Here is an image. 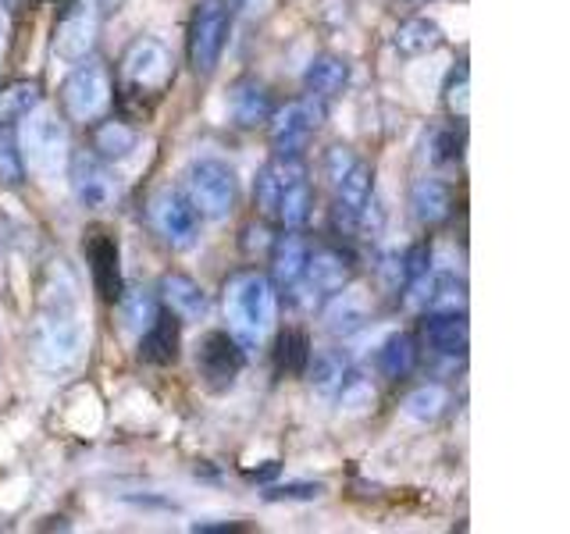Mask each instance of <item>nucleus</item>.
I'll return each instance as SVG.
<instances>
[{
	"label": "nucleus",
	"instance_id": "obj_17",
	"mask_svg": "<svg viewBox=\"0 0 570 534\" xmlns=\"http://www.w3.org/2000/svg\"><path fill=\"white\" fill-rule=\"evenodd\" d=\"M178 349H183V320L171 310L157 314L154 325L147 332H139V356L147 364L171 367L178 360Z\"/></svg>",
	"mask_w": 570,
	"mask_h": 534
},
{
	"label": "nucleus",
	"instance_id": "obj_33",
	"mask_svg": "<svg viewBox=\"0 0 570 534\" xmlns=\"http://www.w3.org/2000/svg\"><path fill=\"white\" fill-rule=\"evenodd\" d=\"M118 303H121V320H125V328H132V332H147V328L154 325V317L160 314L157 296L147 293V289L121 293Z\"/></svg>",
	"mask_w": 570,
	"mask_h": 534
},
{
	"label": "nucleus",
	"instance_id": "obj_26",
	"mask_svg": "<svg viewBox=\"0 0 570 534\" xmlns=\"http://www.w3.org/2000/svg\"><path fill=\"white\" fill-rule=\"evenodd\" d=\"M139 147V136L132 125L125 121H100L97 132H94V154L104 157L107 165L111 160H129Z\"/></svg>",
	"mask_w": 570,
	"mask_h": 534
},
{
	"label": "nucleus",
	"instance_id": "obj_30",
	"mask_svg": "<svg viewBox=\"0 0 570 534\" xmlns=\"http://www.w3.org/2000/svg\"><path fill=\"white\" fill-rule=\"evenodd\" d=\"M445 406H450V392L432 382V385H417L403 399V414L417 424H435L445 414Z\"/></svg>",
	"mask_w": 570,
	"mask_h": 534
},
{
	"label": "nucleus",
	"instance_id": "obj_43",
	"mask_svg": "<svg viewBox=\"0 0 570 534\" xmlns=\"http://www.w3.org/2000/svg\"><path fill=\"white\" fill-rule=\"evenodd\" d=\"M193 531H196V534H232V531H243V524H236V521H214V524L196 521Z\"/></svg>",
	"mask_w": 570,
	"mask_h": 534
},
{
	"label": "nucleus",
	"instance_id": "obj_16",
	"mask_svg": "<svg viewBox=\"0 0 570 534\" xmlns=\"http://www.w3.org/2000/svg\"><path fill=\"white\" fill-rule=\"evenodd\" d=\"M453 189L450 182H442V178H417L414 186H410V210H414L417 225L424 228H439L442 221L453 218Z\"/></svg>",
	"mask_w": 570,
	"mask_h": 534
},
{
	"label": "nucleus",
	"instance_id": "obj_5",
	"mask_svg": "<svg viewBox=\"0 0 570 534\" xmlns=\"http://www.w3.org/2000/svg\"><path fill=\"white\" fill-rule=\"evenodd\" d=\"M232 11L225 0H196L186 29V58L196 76H210L228 47Z\"/></svg>",
	"mask_w": 570,
	"mask_h": 534
},
{
	"label": "nucleus",
	"instance_id": "obj_22",
	"mask_svg": "<svg viewBox=\"0 0 570 534\" xmlns=\"http://www.w3.org/2000/svg\"><path fill=\"white\" fill-rule=\"evenodd\" d=\"M424 335H428V346L442 356H468V346H471L468 314H428Z\"/></svg>",
	"mask_w": 570,
	"mask_h": 534
},
{
	"label": "nucleus",
	"instance_id": "obj_36",
	"mask_svg": "<svg viewBox=\"0 0 570 534\" xmlns=\"http://www.w3.org/2000/svg\"><path fill=\"white\" fill-rule=\"evenodd\" d=\"M445 103H450V115L460 121L471 115V76L463 65L450 71V82H445Z\"/></svg>",
	"mask_w": 570,
	"mask_h": 534
},
{
	"label": "nucleus",
	"instance_id": "obj_37",
	"mask_svg": "<svg viewBox=\"0 0 570 534\" xmlns=\"http://www.w3.org/2000/svg\"><path fill=\"white\" fill-rule=\"evenodd\" d=\"M321 495H325V485H321V481H289V485H278L267 492L272 503H314Z\"/></svg>",
	"mask_w": 570,
	"mask_h": 534
},
{
	"label": "nucleus",
	"instance_id": "obj_38",
	"mask_svg": "<svg viewBox=\"0 0 570 534\" xmlns=\"http://www.w3.org/2000/svg\"><path fill=\"white\" fill-rule=\"evenodd\" d=\"M400 271H403V285L421 281V278L432 275V246H428V243L410 246L406 257L400 260Z\"/></svg>",
	"mask_w": 570,
	"mask_h": 534
},
{
	"label": "nucleus",
	"instance_id": "obj_15",
	"mask_svg": "<svg viewBox=\"0 0 570 534\" xmlns=\"http://www.w3.org/2000/svg\"><path fill=\"white\" fill-rule=\"evenodd\" d=\"M332 189H335V218H338V225L356 228L367 200L374 196V171H371V165L356 160V165L346 171L343 182L332 186Z\"/></svg>",
	"mask_w": 570,
	"mask_h": 534
},
{
	"label": "nucleus",
	"instance_id": "obj_28",
	"mask_svg": "<svg viewBox=\"0 0 570 534\" xmlns=\"http://www.w3.org/2000/svg\"><path fill=\"white\" fill-rule=\"evenodd\" d=\"M328 328L335 335H350L356 332L367 320V307H364V296L361 289H338L332 296V307H328Z\"/></svg>",
	"mask_w": 570,
	"mask_h": 534
},
{
	"label": "nucleus",
	"instance_id": "obj_6",
	"mask_svg": "<svg viewBox=\"0 0 570 534\" xmlns=\"http://www.w3.org/2000/svg\"><path fill=\"white\" fill-rule=\"evenodd\" d=\"M175 76V58L171 50L154 40V36H139L136 43H129L121 58V86L132 97H160L168 89Z\"/></svg>",
	"mask_w": 570,
	"mask_h": 534
},
{
	"label": "nucleus",
	"instance_id": "obj_2",
	"mask_svg": "<svg viewBox=\"0 0 570 534\" xmlns=\"http://www.w3.org/2000/svg\"><path fill=\"white\" fill-rule=\"evenodd\" d=\"M225 320L228 335L249 353L267 343V335L275 332L278 320V296L275 285L261 271H236L225 281Z\"/></svg>",
	"mask_w": 570,
	"mask_h": 534
},
{
	"label": "nucleus",
	"instance_id": "obj_19",
	"mask_svg": "<svg viewBox=\"0 0 570 534\" xmlns=\"http://www.w3.org/2000/svg\"><path fill=\"white\" fill-rule=\"evenodd\" d=\"M160 299L178 320H204L210 310V296L204 293V285L178 271L160 278Z\"/></svg>",
	"mask_w": 570,
	"mask_h": 534
},
{
	"label": "nucleus",
	"instance_id": "obj_34",
	"mask_svg": "<svg viewBox=\"0 0 570 534\" xmlns=\"http://www.w3.org/2000/svg\"><path fill=\"white\" fill-rule=\"evenodd\" d=\"M303 374H311V382L317 392H335L338 382H343V374H346V364H343V356H335V353H311V360H307V370Z\"/></svg>",
	"mask_w": 570,
	"mask_h": 534
},
{
	"label": "nucleus",
	"instance_id": "obj_12",
	"mask_svg": "<svg viewBox=\"0 0 570 534\" xmlns=\"http://www.w3.org/2000/svg\"><path fill=\"white\" fill-rule=\"evenodd\" d=\"M243 364H246V349L228 332H207L200 338V349H196V370H200L207 388H214V392L232 388L239 378Z\"/></svg>",
	"mask_w": 570,
	"mask_h": 534
},
{
	"label": "nucleus",
	"instance_id": "obj_32",
	"mask_svg": "<svg viewBox=\"0 0 570 534\" xmlns=\"http://www.w3.org/2000/svg\"><path fill=\"white\" fill-rule=\"evenodd\" d=\"M26 182V160L18 150V132L14 125H0V186L18 189Z\"/></svg>",
	"mask_w": 570,
	"mask_h": 534
},
{
	"label": "nucleus",
	"instance_id": "obj_14",
	"mask_svg": "<svg viewBox=\"0 0 570 534\" xmlns=\"http://www.w3.org/2000/svg\"><path fill=\"white\" fill-rule=\"evenodd\" d=\"M353 278V260L338 249H317V254L307 257V271H303V281L311 285V293L317 299H332L338 289H346Z\"/></svg>",
	"mask_w": 570,
	"mask_h": 534
},
{
	"label": "nucleus",
	"instance_id": "obj_29",
	"mask_svg": "<svg viewBox=\"0 0 570 534\" xmlns=\"http://www.w3.org/2000/svg\"><path fill=\"white\" fill-rule=\"evenodd\" d=\"M424 310L428 314H468V285H463V278H456V275L432 278Z\"/></svg>",
	"mask_w": 570,
	"mask_h": 534
},
{
	"label": "nucleus",
	"instance_id": "obj_13",
	"mask_svg": "<svg viewBox=\"0 0 570 534\" xmlns=\"http://www.w3.org/2000/svg\"><path fill=\"white\" fill-rule=\"evenodd\" d=\"M275 175H278V204H275V218L285 228H303L311 218V182H307V168H303L299 157H278L275 154Z\"/></svg>",
	"mask_w": 570,
	"mask_h": 534
},
{
	"label": "nucleus",
	"instance_id": "obj_41",
	"mask_svg": "<svg viewBox=\"0 0 570 534\" xmlns=\"http://www.w3.org/2000/svg\"><path fill=\"white\" fill-rule=\"evenodd\" d=\"M463 154H460V139L456 132H435V142H432V160L435 165H456Z\"/></svg>",
	"mask_w": 570,
	"mask_h": 534
},
{
	"label": "nucleus",
	"instance_id": "obj_42",
	"mask_svg": "<svg viewBox=\"0 0 570 534\" xmlns=\"http://www.w3.org/2000/svg\"><path fill=\"white\" fill-rule=\"evenodd\" d=\"M232 14H246V18H257V14H267L275 8V0H225Z\"/></svg>",
	"mask_w": 570,
	"mask_h": 534
},
{
	"label": "nucleus",
	"instance_id": "obj_39",
	"mask_svg": "<svg viewBox=\"0 0 570 534\" xmlns=\"http://www.w3.org/2000/svg\"><path fill=\"white\" fill-rule=\"evenodd\" d=\"M356 157L353 154V147H346V142H335V147H328V154H325V178H328V186H338L346 178V171L356 165Z\"/></svg>",
	"mask_w": 570,
	"mask_h": 534
},
{
	"label": "nucleus",
	"instance_id": "obj_31",
	"mask_svg": "<svg viewBox=\"0 0 570 534\" xmlns=\"http://www.w3.org/2000/svg\"><path fill=\"white\" fill-rule=\"evenodd\" d=\"M307 360H311V343L307 335L289 328L278 335V346H275V367L285 378H299L303 370H307Z\"/></svg>",
	"mask_w": 570,
	"mask_h": 534
},
{
	"label": "nucleus",
	"instance_id": "obj_23",
	"mask_svg": "<svg viewBox=\"0 0 570 534\" xmlns=\"http://www.w3.org/2000/svg\"><path fill=\"white\" fill-rule=\"evenodd\" d=\"M346 82H350V61L338 58V53H317L307 65V71H303V89L317 100L343 93Z\"/></svg>",
	"mask_w": 570,
	"mask_h": 534
},
{
	"label": "nucleus",
	"instance_id": "obj_35",
	"mask_svg": "<svg viewBox=\"0 0 570 534\" xmlns=\"http://www.w3.org/2000/svg\"><path fill=\"white\" fill-rule=\"evenodd\" d=\"M335 392H338V406H343L346 414H364V409L374 406V388L361 374H343V382H338Z\"/></svg>",
	"mask_w": 570,
	"mask_h": 534
},
{
	"label": "nucleus",
	"instance_id": "obj_18",
	"mask_svg": "<svg viewBox=\"0 0 570 534\" xmlns=\"http://www.w3.org/2000/svg\"><path fill=\"white\" fill-rule=\"evenodd\" d=\"M228 111H232V121H236L239 129H257V125H267V118H272V111H275L272 89H267L261 79H239L228 93Z\"/></svg>",
	"mask_w": 570,
	"mask_h": 534
},
{
	"label": "nucleus",
	"instance_id": "obj_7",
	"mask_svg": "<svg viewBox=\"0 0 570 534\" xmlns=\"http://www.w3.org/2000/svg\"><path fill=\"white\" fill-rule=\"evenodd\" d=\"M111 71L100 61H79L61 86V103L71 121H97L111 107Z\"/></svg>",
	"mask_w": 570,
	"mask_h": 534
},
{
	"label": "nucleus",
	"instance_id": "obj_10",
	"mask_svg": "<svg viewBox=\"0 0 570 534\" xmlns=\"http://www.w3.org/2000/svg\"><path fill=\"white\" fill-rule=\"evenodd\" d=\"M147 214H150L154 231L171 249H189L196 236H200V214L193 210L186 192H178V189H157L150 196Z\"/></svg>",
	"mask_w": 570,
	"mask_h": 534
},
{
	"label": "nucleus",
	"instance_id": "obj_45",
	"mask_svg": "<svg viewBox=\"0 0 570 534\" xmlns=\"http://www.w3.org/2000/svg\"><path fill=\"white\" fill-rule=\"evenodd\" d=\"M0 58H4V26H0Z\"/></svg>",
	"mask_w": 570,
	"mask_h": 534
},
{
	"label": "nucleus",
	"instance_id": "obj_21",
	"mask_svg": "<svg viewBox=\"0 0 570 534\" xmlns=\"http://www.w3.org/2000/svg\"><path fill=\"white\" fill-rule=\"evenodd\" d=\"M307 257H311V246L296 236V228L278 236L272 249V285H278L285 293L296 289L303 281V271H307Z\"/></svg>",
	"mask_w": 570,
	"mask_h": 534
},
{
	"label": "nucleus",
	"instance_id": "obj_9",
	"mask_svg": "<svg viewBox=\"0 0 570 534\" xmlns=\"http://www.w3.org/2000/svg\"><path fill=\"white\" fill-rule=\"evenodd\" d=\"M100 18L104 8L100 0H76L65 14L58 29H53V58L61 65H79L89 58V50L97 47V36H100Z\"/></svg>",
	"mask_w": 570,
	"mask_h": 534
},
{
	"label": "nucleus",
	"instance_id": "obj_27",
	"mask_svg": "<svg viewBox=\"0 0 570 534\" xmlns=\"http://www.w3.org/2000/svg\"><path fill=\"white\" fill-rule=\"evenodd\" d=\"M43 103V89L36 79H18L0 89V125H18Z\"/></svg>",
	"mask_w": 570,
	"mask_h": 534
},
{
	"label": "nucleus",
	"instance_id": "obj_40",
	"mask_svg": "<svg viewBox=\"0 0 570 534\" xmlns=\"http://www.w3.org/2000/svg\"><path fill=\"white\" fill-rule=\"evenodd\" d=\"M257 207L267 214V218H275V204H278V175H275V165H264L261 175H257Z\"/></svg>",
	"mask_w": 570,
	"mask_h": 534
},
{
	"label": "nucleus",
	"instance_id": "obj_25",
	"mask_svg": "<svg viewBox=\"0 0 570 534\" xmlns=\"http://www.w3.org/2000/svg\"><path fill=\"white\" fill-rule=\"evenodd\" d=\"M417 367V343L414 335L406 332H396L389 335L382 349H379V370L385 374V378L400 382V378H410V370Z\"/></svg>",
	"mask_w": 570,
	"mask_h": 534
},
{
	"label": "nucleus",
	"instance_id": "obj_44",
	"mask_svg": "<svg viewBox=\"0 0 570 534\" xmlns=\"http://www.w3.org/2000/svg\"><path fill=\"white\" fill-rule=\"evenodd\" d=\"M22 8V0H0V11H18Z\"/></svg>",
	"mask_w": 570,
	"mask_h": 534
},
{
	"label": "nucleus",
	"instance_id": "obj_8",
	"mask_svg": "<svg viewBox=\"0 0 570 534\" xmlns=\"http://www.w3.org/2000/svg\"><path fill=\"white\" fill-rule=\"evenodd\" d=\"M321 121H325V107L311 93L303 100H289L285 107H275L272 118H267V136H272L275 154L299 157V150L307 147V139L317 132Z\"/></svg>",
	"mask_w": 570,
	"mask_h": 534
},
{
	"label": "nucleus",
	"instance_id": "obj_4",
	"mask_svg": "<svg viewBox=\"0 0 570 534\" xmlns=\"http://www.w3.org/2000/svg\"><path fill=\"white\" fill-rule=\"evenodd\" d=\"M186 200L207 221L228 218L239 204V178L232 171V165H225L218 157L193 160L186 171Z\"/></svg>",
	"mask_w": 570,
	"mask_h": 534
},
{
	"label": "nucleus",
	"instance_id": "obj_24",
	"mask_svg": "<svg viewBox=\"0 0 570 534\" xmlns=\"http://www.w3.org/2000/svg\"><path fill=\"white\" fill-rule=\"evenodd\" d=\"M442 43V26L428 14H414L400 22L396 29V50L406 58H421V53H432Z\"/></svg>",
	"mask_w": 570,
	"mask_h": 534
},
{
	"label": "nucleus",
	"instance_id": "obj_3",
	"mask_svg": "<svg viewBox=\"0 0 570 534\" xmlns=\"http://www.w3.org/2000/svg\"><path fill=\"white\" fill-rule=\"evenodd\" d=\"M18 150H22L26 171L40 175V178H58V171L68 165L71 147H68V129L58 118V111L50 107H36L22 118V129H18Z\"/></svg>",
	"mask_w": 570,
	"mask_h": 534
},
{
	"label": "nucleus",
	"instance_id": "obj_11",
	"mask_svg": "<svg viewBox=\"0 0 570 534\" xmlns=\"http://www.w3.org/2000/svg\"><path fill=\"white\" fill-rule=\"evenodd\" d=\"M68 178L76 204L82 210H107L118 196V178L107 168V160L97 157L94 150H79L68 157Z\"/></svg>",
	"mask_w": 570,
	"mask_h": 534
},
{
	"label": "nucleus",
	"instance_id": "obj_20",
	"mask_svg": "<svg viewBox=\"0 0 570 534\" xmlns=\"http://www.w3.org/2000/svg\"><path fill=\"white\" fill-rule=\"evenodd\" d=\"M89 267H94V285L104 299L118 303L121 296V254L118 243L107 231H94L89 239Z\"/></svg>",
	"mask_w": 570,
	"mask_h": 534
},
{
	"label": "nucleus",
	"instance_id": "obj_1",
	"mask_svg": "<svg viewBox=\"0 0 570 534\" xmlns=\"http://www.w3.org/2000/svg\"><path fill=\"white\" fill-rule=\"evenodd\" d=\"M86 349V328L79 314V285L65 264L50 271L43 285L40 314L32 320V356L43 370H71Z\"/></svg>",
	"mask_w": 570,
	"mask_h": 534
}]
</instances>
